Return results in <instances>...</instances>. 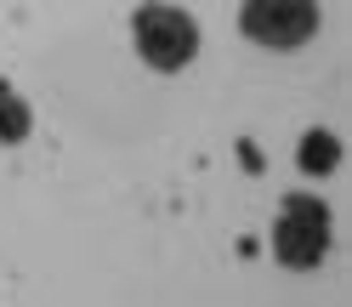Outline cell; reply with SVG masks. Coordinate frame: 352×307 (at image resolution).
<instances>
[{
	"instance_id": "cell-1",
	"label": "cell",
	"mask_w": 352,
	"mask_h": 307,
	"mask_svg": "<svg viewBox=\"0 0 352 307\" xmlns=\"http://www.w3.org/2000/svg\"><path fill=\"white\" fill-rule=\"evenodd\" d=\"M131 40H137V57L148 63V69H160V74L188 69L193 52H199V29H193V17L182 6H165V0L137 6V17H131Z\"/></svg>"
},
{
	"instance_id": "cell-2",
	"label": "cell",
	"mask_w": 352,
	"mask_h": 307,
	"mask_svg": "<svg viewBox=\"0 0 352 307\" xmlns=\"http://www.w3.org/2000/svg\"><path fill=\"white\" fill-rule=\"evenodd\" d=\"M273 256L284 268H318L329 256V205L313 193H290L273 222Z\"/></svg>"
},
{
	"instance_id": "cell-3",
	"label": "cell",
	"mask_w": 352,
	"mask_h": 307,
	"mask_svg": "<svg viewBox=\"0 0 352 307\" xmlns=\"http://www.w3.org/2000/svg\"><path fill=\"white\" fill-rule=\"evenodd\" d=\"M239 29L256 46H273V52H296L318 34V0H245L239 12Z\"/></svg>"
},
{
	"instance_id": "cell-4",
	"label": "cell",
	"mask_w": 352,
	"mask_h": 307,
	"mask_svg": "<svg viewBox=\"0 0 352 307\" xmlns=\"http://www.w3.org/2000/svg\"><path fill=\"white\" fill-rule=\"evenodd\" d=\"M296 160H301V171H313V177H324V171H336V160H341V142L329 137V131H307Z\"/></svg>"
},
{
	"instance_id": "cell-5",
	"label": "cell",
	"mask_w": 352,
	"mask_h": 307,
	"mask_svg": "<svg viewBox=\"0 0 352 307\" xmlns=\"http://www.w3.org/2000/svg\"><path fill=\"white\" fill-rule=\"evenodd\" d=\"M23 137H29V103L0 85V142H23Z\"/></svg>"
}]
</instances>
